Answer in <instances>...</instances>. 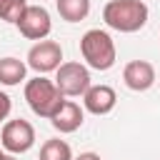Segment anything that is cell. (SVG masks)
<instances>
[{"label": "cell", "mask_w": 160, "mask_h": 160, "mask_svg": "<svg viewBox=\"0 0 160 160\" xmlns=\"http://www.w3.org/2000/svg\"><path fill=\"white\" fill-rule=\"evenodd\" d=\"M40 160H72V150H70V145L65 140L50 138L40 148Z\"/></svg>", "instance_id": "cell-13"}, {"label": "cell", "mask_w": 160, "mask_h": 160, "mask_svg": "<svg viewBox=\"0 0 160 160\" xmlns=\"http://www.w3.org/2000/svg\"><path fill=\"white\" fill-rule=\"evenodd\" d=\"M25 72H28V65L18 58H0V85H20L25 80Z\"/></svg>", "instance_id": "cell-11"}, {"label": "cell", "mask_w": 160, "mask_h": 160, "mask_svg": "<svg viewBox=\"0 0 160 160\" xmlns=\"http://www.w3.org/2000/svg\"><path fill=\"white\" fill-rule=\"evenodd\" d=\"M25 100L30 105V110L38 115V118H52L60 105L65 102V95L58 90V85L48 78H32L25 82Z\"/></svg>", "instance_id": "cell-3"}, {"label": "cell", "mask_w": 160, "mask_h": 160, "mask_svg": "<svg viewBox=\"0 0 160 160\" xmlns=\"http://www.w3.org/2000/svg\"><path fill=\"white\" fill-rule=\"evenodd\" d=\"M82 120H85V112L75 100H65L60 105V110L50 118V122H52V128L58 132H75L82 125Z\"/></svg>", "instance_id": "cell-10"}, {"label": "cell", "mask_w": 160, "mask_h": 160, "mask_svg": "<svg viewBox=\"0 0 160 160\" xmlns=\"http://www.w3.org/2000/svg\"><path fill=\"white\" fill-rule=\"evenodd\" d=\"M15 25H18L20 35L28 38V40H45L50 35V30H52L50 12L42 5H28Z\"/></svg>", "instance_id": "cell-6"}, {"label": "cell", "mask_w": 160, "mask_h": 160, "mask_svg": "<svg viewBox=\"0 0 160 160\" xmlns=\"http://www.w3.org/2000/svg\"><path fill=\"white\" fill-rule=\"evenodd\" d=\"M0 145L12 152V155H20V152H28L32 145H35V128L18 118V120H8L0 130Z\"/></svg>", "instance_id": "cell-5"}, {"label": "cell", "mask_w": 160, "mask_h": 160, "mask_svg": "<svg viewBox=\"0 0 160 160\" xmlns=\"http://www.w3.org/2000/svg\"><path fill=\"white\" fill-rule=\"evenodd\" d=\"M122 80L130 90L135 92H145L155 85V68L148 60H130L122 68Z\"/></svg>", "instance_id": "cell-8"}, {"label": "cell", "mask_w": 160, "mask_h": 160, "mask_svg": "<svg viewBox=\"0 0 160 160\" xmlns=\"http://www.w3.org/2000/svg\"><path fill=\"white\" fill-rule=\"evenodd\" d=\"M2 160H18V158H15L12 152H10V155H2Z\"/></svg>", "instance_id": "cell-17"}, {"label": "cell", "mask_w": 160, "mask_h": 160, "mask_svg": "<svg viewBox=\"0 0 160 160\" xmlns=\"http://www.w3.org/2000/svg\"><path fill=\"white\" fill-rule=\"evenodd\" d=\"M55 85L58 90L65 95V98H80L85 95V90L90 88V70L82 65V62H62L58 68V75H55Z\"/></svg>", "instance_id": "cell-4"}, {"label": "cell", "mask_w": 160, "mask_h": 160, "mask_svg": "<svg viewBox=\"0 0 160 160\" xmlns=\"http://www.w3.org/2000/svg\"><path fill=\"white\" fill-rule=\"evenodd\" d=\"M2 155H5V152H2V150H0V160H2Z\"/></svg>", "instance_id": "cell-18"}, {"label": "cell", "mask_w": 160, "mask_h": 160, "mask_svg": "<svg viewBox=\"0 0 160 160\" xmlns=\"http://www.w3.org/2000/svg\"><path fill=\"white\" fill-rule=\"evenodd\" d=\"M25 8H28L25 0H0V20H5V22H18Z\"/></svg>", "instance_id": "cell-14"}, {"label": "cell", "mask_w": 160, "mask_h": 160, "mask_svg": "<svg viewBox=\"0 0 160 160\" xmlns=\"http://www.w3.org/2000/svg\"><path fill=\"white\" fill-rule=\"evenodd\" d=\"M55 8L65 22H80L90 12V0H55Z\"/></svg>", "instance_id": "cell-12"}, {"label": "cell", "mask_w": 160, "mask_h": 160, "mask_svg": "<svg viewBox=\"0 0 160 160\" xmlns=\"http://www.w3.org/2000/svg\"><path fill=\"white\" fill-rule=\"evenodd\" d=\"M80 55H82V60H85L92 70L105 72V70H110V68L115 65L118 50H115L112 38H110L105 30L92 28V30H88V32L80 38Z\"/></svg>", "instance_id": "cell-2"}, {"label": "cell", "mask_w": 160, "mask_h": 160, "mask_svg": "<svg viewBox=\"0 0 160 160\" xmlns=\"http://www.w3.org/2000/svg\"><path fill=\"white\" fill-rule=\"evenodd\" d=\"M60 60H62V48L55 40H38L28 52V68H32L40 75L50 72V70H58L62 65Z\"/></svg>", "instance_id": "cell-7"}, {"label": "cell", "mask_w": 160, "mask_h": 160, "mask_svg": "<svg viewBox=\"0 0 160 160\" xmlns=\"http://www.w3.org/2000/svg\"><path fill=\"white\" fill-rule=\"evenodd\" d=\"M72 160H100V155H98V152H80V155L72 158Z\"/></svg>", "instance_id": "cell-16"}, {"label": "cell", "mask_w": 160, "mask_h": 160, "mask_svg": "<svg viewBox=\"0 0 160 160\" xmlns=\"http://www.w3.org/2000/svg\"><path fill=\"white\" fill-rule=\"evenodd\" d=\"M118 102V95L110 85H90L82 95V105L92 115H108Z\"/></svg>", "instance_id": "cell-9"}, {"label": "cell", "mask_w": 160, "mask_h": 160, "mask_svg": "<svg viewBox=\"0 0 160 160\" xmlns=\"http://www.w3.org/2000/svg\"><path fill=\"white\" fill-rule=\"evenodd\" d=\"M148 5L142 0H110L102 8V20L118 32H138L148 22Z\"/></svg>", "instance_id": "cell-1"}, {"label": "cell", "mask_w": 160, "mask_h": 160, "mask_svg": "<svg viewBox=\"0 0 160 160\" xmlns=\"http://www.w3.org/2000/svg\"><path fill=\"white\" fill-rule=\"evenodd\" d=\"M10 110H12V100H10V95H8V92H0V122L10 115Z\"/></svg>", "instance_id": "cell-15"}]
</instances>
